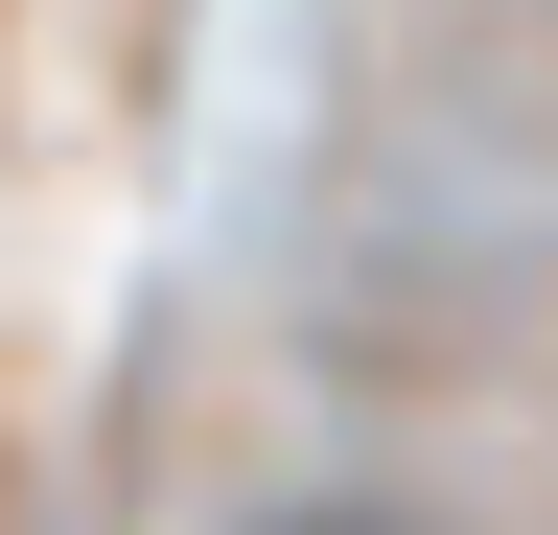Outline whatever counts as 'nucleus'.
Listing matches in <instances>:
<instances>
[{
	"label": "nucleus",
	"mask_w": 558,
	"mask_h": 535,
	"mask_svg": "<svg viewBox=\"0 0 558 535\" xmlns=\"http://www.w3.org/2000/svg\"><path fill=\"white\" fill-rule=\"evenodd\" d=\"M256 535H442V512H396V489H279Z\"/></svg>",
	"instance_id": "f257e3e1"
}]
</instances>
